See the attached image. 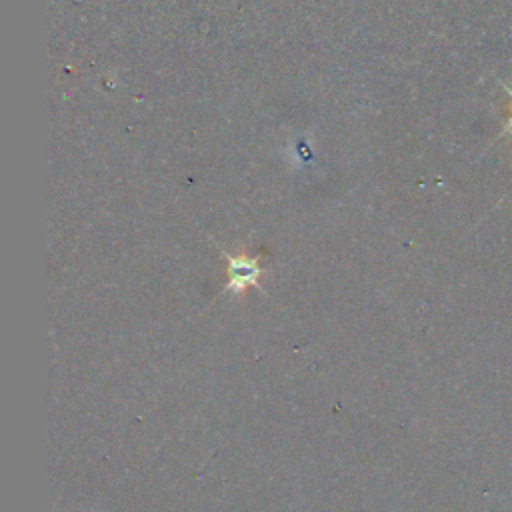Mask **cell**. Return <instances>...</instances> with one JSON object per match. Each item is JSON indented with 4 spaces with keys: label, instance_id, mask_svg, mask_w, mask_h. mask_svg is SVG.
Listing matches in <instances>:
<instances>
[{
    "label": "cell",
    "instance_id": "obj_2",
    "mask_svg": "<svg viewBox=\"0 0 512 512\" xmlns=\"http://www.w3.org/2000/svg\"><path fill=\"white\" fill-rule=\"evenodd\" d=\"M504 86V92L512 98V88L510 86H506V84H502ZM506 132H510L512 134V102H510V110H508V120H506Z\"/></svg>",
    "mask_w": 512,
    "mask_h": 512
},
{
    "label": "cell",
    "instance_id": "obj_1",
    "mask_svg": "<svg viewBox=\"0 0 512 512\" xmlns=\"http://www.w3.org/2000/svg\"><path fill=\"white\" fill-rule=\"evenodd\" d=\"M228 260V288L242 292L246 286H254L258 276L262 274V268L258 266L256 258L238 256L232 258L230 254H224Z\"/></svg>",
    "mask_w": 512,
    "mask_h": 512
}]
</instances>
